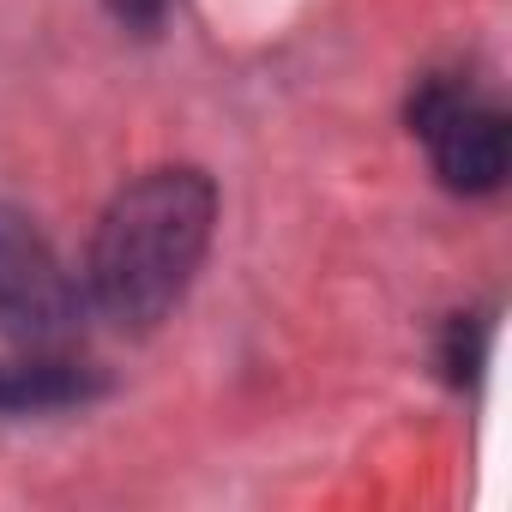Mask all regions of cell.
<instances>
[{"label": "cell", "instance_id": "cell-1", "mask_svg": "<svg viewBox=\"0 0 512 512\" xmlns=\"http://www.w3.org/2000/svg\"><path fill=\"white\" fill-rule=\"evenodd\" d=\"M217 223V187L205 169H151L127 181L91 241V302L121 332L163 326L193 290Z\"/></svg>", "mask_w": 512, "mask_h": 512}, {"label": "cell", "instance_id": "cell-6", "mask_svg": "<svg viewBox=\"0 0 512 512\" xmlns=\"http://www.w3.org/2000/svg\"><path fill=\"white\" fill-rule=\"evenodd\" d=\"M109 13H115L121 25H133V31H151V25L169 13V0H109Z\"/></svg>", "mask_w": 512, "mask_h": 512}, {"label": "cell", "instance_id": "cell-4", "mask_svg": "<svg viewBox=\"0 0 512 512\" xmlns=\"http://www.w3.org/2000/svg\"><path fill=\"white\" fill-rule=\"evenodd\" d=\"M109 380L85 362L31 350L25 362H0V416H49V410H73L103 398Z\"/></svg>", "mask_w": 512, "mask_h": 512}, {"label": "cell", "instance_id": "cell-3", "mask_svg": "<svg viewBox=\"0 0 512 512\" xmlns=\"http://www.w3.org/2000/svg\"><path fill=\"white\" fill-rule=\"evenodd\" d=\"M79 308V284L49 235L25 211L0 205V332L25 350H61L79 332Z\"/></svg>", "mask_w": 512, "mask_h": 512}, {"label": "cell", "instance_id": "cell-2", "mask_svg": "<svg viewBox=\"0 0 512 512\" xmlns=\"http://www.w3.org/2000/svg\"><path fill=\"white\" fill-rule=\"evenodd\" d=\"M410 133L428 145L434 175L452 193H494L506 181L512 163V139H506V115L494 103H482L464 79L434 73L410 91Z\"/></svg>", "mask_w": 512, "mask_h": 512}, {"label": "cell", "instance_id": "cell-5", "mask_svg": "<svg viewBox=\"0 0 512 512\" xmlns=\"http://www.w3.org/2000/svg\"><path fill=\"white\" fill-rule=\"evenodd\" d=\"M482 362H488V320H482V314H452L446 344H440L446 380H452V386H476Z\"/></svg>", "mask_w": 512, "mask_h": 512}]
</instances>
